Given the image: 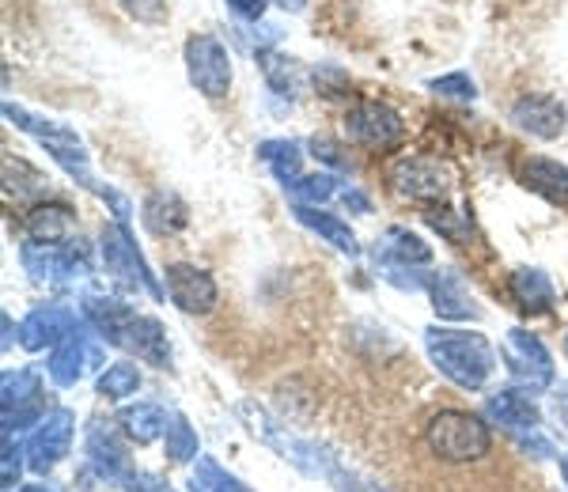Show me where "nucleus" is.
Returning <instances> with one entry per match:
<instances>
[{
  "instance_id": "obj_1",
  "label": "nucleus",
  "mask_w": 568,
  "mask_h": 492,
  "mask_svg": "<svg viewBox=\"0 0 568 492\" xmlns=\"http://www.w3.org/2000/svg\"><path fill=\"white\" fill-rule=\"evenodd\" d=\"M425 349L439 368V376L452 379L463 390L485 387L493 368H497L493 345L470 330H439V326H433V330H425Z\"/></svg>"
},
{
  "instance_id": "obj_2",
  "label": "nucleus",
  "mask_w": 568,
  "mask_h": 492,
  "mask_svg": "<svg viewBox=\"0 0 568 492\" xmlns=\"http://www.w3.org/2000/svg\"><path fill=\"white\" fill-rule=\"evenodd\" d=\"M240 417L246 421V428H251V435H258L262 443H270V448L277 451L284 462H292L300 473H307V478H323V481L334 478L337 459H329V451H323L318 443L300 440V435H288V428L270 421L258 406H240Z\"/></svg>"
},
{
  "instance_id": "obj_3",
  "label": "nucleus",
  "mask_w": 568,
  "mask_h": 492,
  "mask_svg": "<svg viewBox=\"0 0 568 492\" xmlns=\"http://www.w3.org/2000/svg\"><path fill=\"white\" fill-rule=\"evenodd\" d=\"M489 428H485L481 417L474 413H459V409H444L428 421V448H433L436 459L444 462H478L489 454Z\"/></svg>"
},
{
  "instance_id": "obj_4",
  "label": "nucleus",
  "mask_w": 568,
  "mask_h": 492,
  "mask_svg": "<svg viewBox=\"0 0 568 492\" xmlns=\"http://www.w3.org/2000/svg\"><path fill=\"white\" fill-rule=\"evenodd\" d=\"M99 246H103V262H106V273L118 280L122 288H149L152 299H163V288L155 285L152 269L144 266V258L136 254V246L130 239V232H125L122 224H110L103 227V235H99Z\"/></svg>"
},
{
  "instance_id": "obj_5",
  "label": "nucleus",
  "mask_w": 568,
  "mask_h": 492,
  "mask_svg": "<svg viewBox=\"0 0 568 492\" xmlns=\"http://www.w3.org/2000/svg\"><path fill=\"white\" fill-rule=\"evenodd\" d=\"M23 269L34 280H72V277H88L91 258L84 250V243H23L20 250Z\"/></svg>"
},
{
  "instance_id": "obj_6",
  "label": "nucleus",
  "mask_w": 568,
  "mask_h": 492,
  "mask_svg": "<svg viewBox=\"0 0 568 492\" xmlns=\"http://www.w3.org/2000/svg\"><path fill=\"white\" fill-rule=\"evenodd\" d=\"M186 69L190 84L205 99H224L227 88H232V61H227V50L213 34H194L186 42Z\"/></svg>"
},
{
  "instance_id": "obj_7",
  "label": "nucleus",
  "mask_w": 568,
  "mask_h": 492,
  "mask_svg": "<svg viewBox=\"0 0 568 492\" xmlns=\"http://www.w3.org/2000/svg\"><path fill=\"white\" fill-rule=\"evenodd\" d=\"M72 432H77V417L72 409H53L45 413L39 424H34L31 440H27V467L34 473H45L53 470L61 459L69 454V443H72Z\"/></svg>"
},
{
  "instance_id": "obj_8",
  "label": "nucleus",
  "mask_w": 568,
  "mask_h": 492,
  "mask_svg": "<svg viewBox=\"0 0 568 492\" xmlns=\"http://www.w3.org/2000/svg\"><path fill=\"white\" fill-rule=\"evenodd\" d=\"M345 133H349V141L368 144V148H390V144L402 141L406 125H402V114L394 106L379 103V99H364L345 117Z\"/></svg>"
},
{
  "instance_id": "obj_9",
  "label": "nucleus",
  "mask_w": 568,
  "mask_h": 492,
  "mask_svg": "<svg viewBox=\"0 0 568 492\" xmlns=\"http://www.w3.org/2000/svg\"><path fill=\"white\" fill-rule=\"evenodd\" d=\"M390 186L398 189L402 197H409V202H444L447 186H452V175H447L436 160L402 156L390 163Z\"/></svg>"
},
{
  "instance_id": "obj_10",
  "label": "nucleus",
  "mask_w": 568,
  "mask_h": 492,
  "mask_svg": "<svg viewBox=\"0 0 568 492\" xmlns=\"http://www.w3.org/2000/svg\"><path fill=\"white\" fill-rule=\"evenodd\" d=\"M504 360L530 387H549L554 382V357H549V349L535 334L508 330V337H504Z\"/></svg>"
},
{
  "instance_id": "obj_11",
  "label": "nucleus",
  "mask_w": 568,
  "mask_h": 492,
  "mask_svg": "<svg viewBox=\"0 0 568 492\" xmlns=\"http://www.w3.org/2000/svg\"><path fill=\"white\" fill-rule=\"evenodd\" d=\"M168 296L179 311L209 315L216 307V280L190 262H175V266H168Z\"/></svg>"
},
{
  "instance_id": "obj_12",
  "label": "nucleus",
  "mask_w": 568,
  "mask_h": 492,
  "mask_svg": "<svg viewBox=\"0 0 568 492\" xmlns=\"http://www.w3.org/2000/svg\"><path fill=\"white\" fill-rule=\"evenodd\" d=\"M103 360V352H99V345L91 341L84 330H72L65 341L53 349L50 357V379L58 382V387H77L80 379H84L88 368H95V363Z\"/></svg>"
},
{
  "instance_id": "obj_13",
  "label": "nucleus",
  "mask_w": 568,
  "mask_h": 492,
  "mask_svg": "<svg viewBox=\"0 0 568 492\" xmlns=\"http://www.w3.org/2000/svg\"><path fill=\"white\" fill-rule=\"evenodd\" d=\"M72 330H80V322L69 307H34L20 326V345L27 352H39L45 345H61Z\"/></svg>"
},
{
  "instance_id": "obj_14",
  "label": "nucleus",
  "mask_w": 568,
  "mask_h": 492,
  "mask_svg": "<svg viewBox=\"0 0 568 492\" xmlns=\"http://www.w3.org/2000/svg\"><path fill=\"white\" fill-rule=\"evenodd\" d=\"M428 296H433V307L439 318H452V322H470V318H481L478 299L470 296V288L463 285L459 273L444 269L428 277Z\"/></svg>"
},
{
  "instance_id": "obj_15",
  "label": "nucleus",
  "mask_w": 568,
  "mask_h": 492,
  "mask_svg": "<svg viewBox=\"0 0 568 492\" xmlns=\"http://www.w3.org/2000/svg\"><path fill=\"white\" fill-rule=\"evenodd\" d=\"M511 122L538 141H554L565 130V106L554 95H524L511 106Z\"/></svg>"
},
{
  "instance_id": "obj_16",
  "label": "nucleus",
  "mask_w": 568,
  "mask_h": 492,
  "mask_svg": "<svg viewBox=\"0 0 568 492\" xmlns=\"http://www.w3.org/2000/svg\"><path fill=\"white\" fill-rule=\"evenodd\" d=\"M88 459H91V467H95L110 481V485H118V489H130L133 485L136 470H133L130 454H125V448L106 432V428H95V432H88Z\"/></svg>"
},
{
  "instance_id": "obj_17",
  "label": "nucleus",
  "mask_w": 568,
  "mask_h": 492,
  "mask_svg": "<svg viewBox=\"0 0 568 492\" xmlns=\"http://www.w3.org/2000/svg\"><path fill=\"white\" fill-rule=\"evenodd\" d=\"M485 417L497 421L500 428H511V432H530V428H538V421H542V413H538L535 398L527 390H497L485 402Z\"/></svg>"
},
{
  "instance_id": "obj_18",
  "label": "nucleus",
  "mask_w": 568,
  "mask_h": 492,
  "mask_svg": "<svg viewBox=\"0 0 568 492\" xmlns=\"http://www.w3.org/2000/svg\"><path fill=\"white\" fill-rule=\"evenodd\" d=\"M122 349L136 352V357L155 363V368H171V345H168V334H163L160 318L136 315L122 337Z\"/></svg>"
},
{
  "instance_id": "obj_19",
  "label": "nucleus",
  "mask_w": 568,
  "mask_h": 492,
  "mask_svg": "<svg viewBox=\"0 0 568 492\" xmlns=\"http://www.w3.org/2000/svg\"><path fill=\"white\" fill-rule=\"evenodd\" d=\"M84 318L91 326H95L99 334H103L106 345H118L122 349V337L130 330L133 322V311L125 304H118V299H106V296H88L84 299Z\"/></svg>"
},
{
  "instance_id": "obj_20",
  "label": "nucleus",
  "mask_w": 568,
  "mask_h": 492,
  "mask_svg": "<svg viewBox=\"0 0 568 492\" xmlns=\"http://www.w3.org/2000/svg\"><path fill=\"white\" fill-rule=\"evenodd\" d=\"M190 213H186V202L175 194V189H155L144 202V227L152 235H179L186 227Z\"/></svg>"
},
{
  "instance_id": "obj_21",
  "label": "nucleus",
  "mask_w": 568,
  "mask_h": 492,
  "mask_svg": "<svg viewBox=\"0 0 568 492\" xmlns=\"http://www.w3.org/2000/svg\"><path fill=\"white\" fill-rule=\"evenodd\" d=\"M296 221L304 224V227H311L315 235H323V239L334 246V250L349 254V258L361 254V243H356L353 227L345 224L342 216H329V213H323V208H315V205H300L296 208Z\"/></svg>"
},
{
  "instance_id": "obj_22",
  "label": "nucleus",
  "mask_w": 568,
  "mask_h": 492,
  "mask_svg": "<svg viewBox=\"0 0 568 492\" xmlns=\"http://www.w3.org/2000/svg\"><path fill=\"white\" fill-rule=\"evenodd\" d=\"M524 186L535 189L538 197L554 205H568V167H561L557 160L535 156L524 167Z\"/></svg>"
},
{
  "instance_id": "obj_23",
  "label": "nucleus",
  "mask_w": 568,
  "mask_h": 492,
  "mask_svg": "<svg viewBox=\"0 0 568 492\" xmlns=\"http://www.w3.org/2000/svg\"><path fill=\"white\" fill-rule=\"evenodd\" d=\"M379 262H390V266H425V262H433V246H425V239L414 232H406V227H390L387 235H383L379 243V254H375Z\"/></svg>"
},
{
  "instance_id": "obj_24",
  "label": "nucleus",
  "mask_w": 568,
  "mask_h": 492,
  "mask_svg": "<svg viewBox=\"0 0 568 492\" xmlns=\"http://www.w3.org/2000/svg\"><path fill=\"white\" fill-rule=\"evenodd\" d=\"M39 387H42V376L34 368L4 371V379H0V409H4V417H16V413H23V409H39L34 406Z\"/></svg>"
},
{
  "instance_id": "obj_25",
  "label": "nucleus",
  "mask_w": 568,
  "mask_h": 492,
  "mask_svg": "<svg viewBox=\"0 0 568 492\" xmlns=\"http://www.w3.org/2000/svg\"><path fill=\"white\" fill-rule=\"evenodd\" d=\"M72 232V208L69 205H34L27 213V235L34 243H65Z\"/></svg>"
},
{
  "instance_id": "obj_26",
  "label": "nucleus",
  "mask_w": 568,
  "mask_h": 492,
  "mask_svg": "<svg viewBox=\"0 0 568 492\" xmlns=\"http://www.w3.org/2000/svg\"><path fill=\"white\" fill-rule=\"evenodd\" d=\"M118 424L125 428V435H130L133 443H152L168 432L171 421H168V409L163 406L141 402V406H125L122 413H118Z\"/></svg>"
},
{
  "instance_id": "obj_27",
  "label": "nucleus",
  "mask_w": 568,
  "mask_h": 492,
  "mask_svg": "<svg viewBox=\"0 0 568 492\" xmlns=\"http://www.w3.org/2000/svg\"><path fill=\"white\" fill-rule=\"evenodd\" d=\"M511 296L527 315H546L554 307V285L542 269H519L511 277Z\"/></svg>"
},
{
  "instance_id": "obj_28",
  "label": "nucleus",
  "mask_w": 568,
  "mask_h": 492,
  "mask_svg": "<svg viewBox=\"0 0 568 492\" xmlns=\"http://www.w3.org/2000/svg\"><path fill=\"white\" fill-rule=\"evenodd\" d=\"M258 160L265 163V167L277 175V182L284 189H292L300 178V167H304V156H300V144L292 141H262L258 144Z\"/></svg>"
},
{
  "instance_id": "obj_29",
  "label": "nucleus",
  "mask_w": 568,
  "mask_h": 492,
  "mask_svg": "<svg viewBox=\"0 0 568 492\" xmlns=\"http://www.w3.org/2000/svg\"><path fill=\"white\" fill-rule=\"evenodd\" d=\"M136 387H141V371H136V363L130 360L110 363L103 376H99V394L103 398H130L136 394Z\"/></svg>"
},
{
  "instance_id": "obj_30",
  "label": "nucleus",
  "mask_w": 568,
  "mask_h": 492,
  "mask_svg": "<svg viewBox=\"0 0 568 492\" xmlns=\"http://www.w3.org/2000/svg\"><path fill=\"white\" fill-rule=\"evenodd\" d=\"M194 481L205 492H254L246 489L235 473H227L224 467H220L216 459H209V454H197V470H194Z\"/></svg>"
},
{
  "instance_id": "obj_31",
  "label": "nucleus",
  "mask_w": 568,
  "mask_h": 492,
  "mask_svg": "<svg viewBox=\"0 0 568 492\" xmlns=\"http://www.w3.org/2000/svg\"><path fill=\"white\" fill-rule=\"evenodd\" d=\"M168 459L171 462H194L197 459V432L186 417H171L168 428Z\"/></svg>"
},
{
  "instance_id": "obj_32",
  "label": "nucleus",
  "mask_w": 568,
  "mask_h": 492,
  "mask_svg": "<svg viewBox=\"0 0 568 492\" xmlns=\"http://www.w3.org/2000/svg\"><path fill=\"white\" fill-rule=\"evenodd\" d=\"M337 186H342V182H337L334 175H307V178H300L288 194L296 197L300 205H315L318 208V205L329 202V197L337 194Z\"/></svg>"
},
{
  "instance_id": "obj_33",
  "label": "nucleus",
  "mask_w": 568,
  "mask_h": 492,
  "mask_svg": "<svg viewBox=\"0 0 568 492\" xmlns=\"http://www.w3.org/2000/svg\"><path fill=\"white\" fill-rule=\"evenodd\" d=\"M428 88H433L436 95H444V99H455V103H470V99L478 95V88H474V80L466 76V72H447V76H436V80H428Z\"/></svg>"
},
{
  "instance_id": "obj_34",
  "label": "nucleus",
  "mask_w": 568,
  "mask_h": 492,
  "mask_svg": "<svg viewBox=\"0 0 568 492\" xmlns=\"http://www.w3.org/2000/svg\"><path fill=\"white\" fill-rule=\"evenodd\" d=\"M258 65L281 95H292V61L277 58V53H270V50H258Z\"/></svg>"
},
{
  "instance_id": "obj_35",
  "label": "nucleus",
  "mask_w": 568,
  "mask_h": 492,
  "mask_svg": "<svg viewBox=\"0 0 568 492\" xmlns=\"http://www.w3.org/2000/svg\"><path fill=\"white\" fill-rule=\"evenodd\" d=\"M122 8L141 23H163L168 16V0H122Z\"/></svg>"
},
{
  "instance_id": "obj_36",
  "label": "nucleus",
  "mask_w": 568,
  "mask_h": 492,
  "mask_svg": "<svg viewBox=\"0 0 568 492\" xmlns=\"http://www.w3.org/2000/svg\"><path fill=\"white\" fill-rule=\"evenodd\" d=\"M23 454L27 451H20V448H12V435H4V470H0V481H4V492H16L20 485H16V481H20V470H23Z\"/></svg>"
},
{
  "instance_id": "obj_37",
  "label": "nucleus",
  "mask_w": 568,
  "mask_h": 492,
  "mask_svg": "<svg viewBox=\"0 0 568 492\" xmlns=\"http://www.w3.org/2000/svg\"><path fill=\"white\" fill-rule=\"evenodd\" d=\"M311 152H315L323 163H329V167H349V156H342V148H337L329 136H315V141H311Z\"/></svg>"
},
{
  "instance_id": "obj_38",
  "label": "nucleus",
  "mask_w": 568,
  "mask_h": 492,
  "mask_svg": "<svg viewBox=\"0 0 568 492\" xmlns=\"http://www.w3.org/2000/svg\"><path fill=\"white\" fill-rule=\"evenodd\" d=\"M337 485V492H383V489H375L372 481H364V478H356V473H345L342 467L334 470V478H329Z\"/></svg>"
},
{
  "instance_id": "obj_39",
  "label": "nucleus",
  "mask_w": 568,
  "mask_h": 492,
  "mask_svg": "<svg viewBox=\"0 0 568 492\" xmlns=\"http://www.w3.org/2000/svg\"><path fill=\"white\" fill-rule=\"evenodd\" d=\"M519 448H524L527 454H538V459H554V443L542 440V435H538V428H530V435L519 432Z\"/></svg>"
},
{
  "instance_id": "obj_40",
  "label": "nucleus",
  "mask_w": 568,
  "mask_h": 492,
  "mask_svg": "<svg viewBox=\"0 0 568 492\" xmlns=\"http://www.w3.org/2000/svg\"><path fill=\"white\" fill-rule=\"evenodd\" d=\"M315 84H323V88H326V95L334 99V88L349 84V80H345V72H342V69H315Z\"/></svg>"
},
{
  "instance_id": "obj_41",
  "label": "nucleus",
  "mask_w": 568,
  "mask_h": 492,
  "mask_svg": "<svg viewBox=\"0 0 568 492\" xmlns=\"http://www.w3.org/2000/svg\"><path fill=\"white\" fill-rule=\"evenodd\" d=\"M232 4L235 16H243V20H262L265 12V0H227Z\"/></svg>"
},
{
  "instance_id": "obj_42",
  "label": "nucleus",
  "mask_w": 568,
  "mask_h": 492,
  "mask_svg": "<svg viewBox=\"0 0 568 492\" xmlns=\"http://www.w3.org/2000/svg\"><path fill=\"white\" fill-rule=\"evenodd\" d=\"M342 202L345 205H349L353 208V213H368V197H364V194H356V189H345V194H342Z\"/></svg>"
},
{
  "instance_id": "obj_43",
  "label": "nucleus",
  "mask_w": 568,
  "mask_h": 492,
  "mask_svg": "<svg viewBox=\"0 0 568 492\" xmlns=\"http://www.w3.org/2000/svg\"><path fill=\"white\" fill-rule=\"evenodd\" d=\"M554 417L568 428V387H561V394L554 398Z\"/></svg>"
},
{
  "instance_id": "obj_44",
  "label": "nucleus",
  "mask_w": 568,
  "mask_h": 492,
  "mask_svg": "<svg viewBox=\"0 0 568 492\" xmlns=\"http://www.w3.org/2000/svg\"><path fill=\"white\" fill-rule=\"evenodd\" d=\"M0 326H4V341H0V345H4V349H12V318H0Z\"/></svg>"
},
{
  "instance_id": "obj_45",
  "label": "nucleus",
  "mask_w": 568,
  "mask_h": 492,
  "mask_svg": "<svg viewBox=\"0 0 568 492\" xmlns=\"http://www.w3.org/2000/svg\"><path fill=\"white\" fill-rule=\"evenodd\" d=\"M284 8H292V12H300V8H304V0H281Z\"/></svg>"
},
{
  "instance_id": "obj_46",
  "label": "nucleus",
  "mask_w": 568,
  "mask_h": 492,
  "mask_svg": "<svg viewBox=\"0 0 568 492\" xmlns=\"http://www.w3.org/2000/svg\"><path fill=\"white\" fill-rule=\"evenodd\" d=\"M16 492H58V489H45V485H27V489H16Z\"/></svg>"
},
{
  "instance_id": "obj_47",
  "label": "nucleus",
  "mask_w": 568,
  "mask_h": 492,
  "mask_svg": "<svg viewBox=\"0 0 568 492\" xmlns=\"http://www.w3.org/2000/svg\"><path fill=\"white\" fill-rule=\"evenodd\" d=\"M561 470H565V481H568V454H561Z\"/></svg>"
},
{
  "instance_id": "obj_48",
  "label": "nucleus",
  "mask_w": 568,
  "mask_h": 492,
  "mask_svg": "<svg viewBox=\"0 0 568 492\" xmlns=\"http://www.w3.org/2000/svg\"><path fill=\"white\" fill-rule=\"evenodd\" d=\"M565 357H568V330H565Z\"/></svg>"
},
{
  "instance_id": "obj_49",
  "label": "nucleus",
  "mask_w": 568,
  "mask_h": 492,
  "mask_svg": "<svg viewBox=\"0 0 568 492\" xmlns=\"http://www.w3.org/2000/svg\"><path fill=\"white\" fill-rule=\"evenodd\" d=\"M194 492H205V489H201V485H197V481H194Z\"/></svg>"
}]
</instances>
